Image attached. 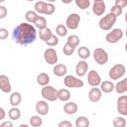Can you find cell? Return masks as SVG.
<instances>
[{
	"mask_svg": "<svg viewBox=\"0 0 127 127\" xmlns=\"http://www.w3.org/2000/svg\"><path fill=\"white\" fill-rule=\"evenodd\" d=\"M13 40L21 45L27 46L36 40V28L28 23H21L13 30Z\"/></svg>",
	"mask_w": 127,
	"mask_h": 127,
	"instance_id": "cell-1",
	"label": "cell"
},
{
	"mask_svg": "<svg viewBox=\"0 0 127 127\" xmlns=\"http://www.w3.org/2000/svg\"><path fill=\"white\" fill-rule=\"evenodd\" d=\"M116 19H117L116 16H114V15L111 14V13H108L107 15L103 16V17L100 19V21H99V28H100L101 30H103V31H108V30H110V29L113 27V25L115 24Z\"/></svg>",
	"mask_w": 127,
	"mask_h": 127,
	"instance_id": "cell-2",
	"label": "cell"
},
{
	"mask_svg": "<svg viewBox=\"0 0 127 127\" xmlns=\"http://www.w3.org/2000/svg\"><path fill=\"white\" fill-rule=\"evenodd\" d=\"M41 94L49 101H55L58 99V90L51 85H45L41 90Z\"/></svg>",
	"mask_w": 127,
	"mask_h": 127,
	"instance_id": "cell-3",
	"label": "cell"
},
{
	"mask_svg": "<svg viewBox=\"0 0 127 127\" xmlns=\"http://www.w3.org/2000/svg\"><path fill=\"white\" fill-rule=\"evenodd\" d=\"M125 65L122 64H114L110 70H109V77L113 80H116V79H119L121 76L124 75L125 73Z\"/></svg>",
	"mask_w": 127,
	"mask_h": 127,
	"instance_id": "cell-4",
	"label": "cell"
},
{
	"mask_svg": "<svg viewBox=\"0 0 127 127\" xmlns=\"http://www.w3.org/2000/svg\"><path fill=\"white\" fill-rule=\"evenodd\" d=\"M93 58L98 64H105L108 62V54L102 48H96L94 50Z\"/></svg>",
	"mask_w": 127,
	"mask_h": 127,
	"instance_id": "cell-5",
	"label": "cell"
},
{
	"mask_svg": "<svg viewBox=\"0 0 127 127\" xmlns=\"http://www.w3.org/2000/svg\"><path fill=\"white\" fill-rule=\"evenodd\" d=\"M64 83L66 87H73V88H78L82 87L84 85L83 81L73 75H65L64 79Z\"/></svg>",
	"mask_w": 127,
	"mask_h": 127,
	"instance_id": "cell-6",
	"label": "cell"
},
{
	"mask_svg": "<svg viewBox=\"0 0 127 127\" xmlns=\"http://www.w3.org/2000/svg\"><path fill=\"white\" fill-rule=\"evenodd\" d=\"M122 37H123L122 30L119 28H116V29H113L110 33H108L105 36V40L110 44H115V43L119 42L122 39Z\"/></svg>",
	"mask_w": 127,
	"mask_h": 127,
	"instance_id": "cell-7",
	"label": "cell"
},
{
	"mask_svg": "<svg viewBox=\"0 0 127 127\" xmlns=\"http://www.w3.org/2000/svg\"><path fill=\"white\" fill-rule=\"evenodd\" d=\"M79 22H80V16L76 13H72L66 18L65 27L67 29H70V30H75L78 28Z\"/></svg>",
	"mask_w": 127,
	"mask_h": 127,
	"instance_id": "cell-8",
	"label": "cell"
},
{
	"mask_svg": "<svg viewBox=\"0 0 127 127\" xmlns=\"http://www.w3.org/2000/svg\"><path fill=\"white\" fill-rule=\"evenodd\" d=\"M44 59H45V61L49 64H56L58 63V60H59L58 54H57L56 50L53 49V48H49V49H47L45 51V53H44Z\"/></svg>",
	"mask_w": 127,
	"mask_h": 127,
	"instance_id": "cell-9",
	"label": "cell"
},
{
	"mask_svg": "<svg viewBox=\"0 0 127 127\" xmlns=\"http://www.w3.org/2000/svg\"><path fill=\"white\" fill-rule=\"evenodd\" d=\"M117 111L122 115H127V96L122 95L117 99Z\"/></svg>",
	"mask_w": 127,
	"mask_h": 127,
	"instance_id": "cell-10",
	"label": "cell"
},
{
	"mask_svg": "<svg viewBox=\"0 0 127 127\" xmlns=\"http://www.w3.org/2000/svg\"><path fill=\"white\" fill-rule=\"evenodd\" d=\"M87 81H88V84H89V85H91V86H97V85L100 84L101 78H100V75L98 74L97 71L91 70V71L88 72Z\"/></svg>",
	"mask_w": 127,
	"mask_h": 127,
	"instance_id": "cell-11",
	"label": "cell"
},
{
	"mask_svg": "<svg viewBox=\"0 0 127 127\" xmlns=\"http://www.w3.org/2000/svg\"><path fill=\"white\" fill-rule=\"evenodd\" d=\"M101 95H102V91L100 90V88H98L96 86H92V88L88 92V99L91 102H94L95 103V102H97V101L100 100Z\"/></svg>",
	"mask_w": 127,
	"mask_h": 127,
	"instance_id": "cell-12",
	"label": "cell"
},
{
	"mask_svg": "<svg viewBox=\"0 0 127 127\" xmlns=\"http://www.w3.org/2000/svg\"><path fill=\"white\" fill-rule=\"evenodd\" d=\"M11 83L7 75L1 74L0 75V90H2L5 93H8L11 91Z\"/></svg>",
	"mask_w": 127,
	"mask_h": 127,
	"instance_id": "cell-13",
	"label": "cell"
},
{
	"mask_svg": "<svg viewBox=\"0 0 127 127\" xmlns=\"http://www.w3.org/2000/svg\"><path fill=\"white\" fill-rule=\"evenodd\" d=\"M92 12L96 16H101L105 12V3L103 0L99 1H94L93 6H92Z\"/></svg>",
	"mask_w": 127,
	"mask_h": 127,
	"instance_id": "cell-14",
	"label": "cell"
},
{
	"mask_svg": "<svg viewBox=\"0 0 127 127\" xmlns=\"http://www.w3.org/2000/svg\"><path fill=\"white\" fill-rule=\"evenodd\" d=\"M87 69H88V64H87V63L84 62V61L78 62L77 64H76V66H75V72H76V74H77L78 76H83V75H85Z\"/></svg>",
	"mask_w": 127,
	"mask_h": 127,
	"instance_id": "cell-15",
	"label": "cell"
},
{
	"mask_svg": "<svg viewBox=\"0 0 127 127\" xmlns=\"http://www.w3.org/2000/svg\"><path fill=\"white\" fill-rule=\"evenodd\" d=\"M36 111L40 114V115H47L49 112V105L46 101L44 100H40L37 102L36 104Z\"/></svg>",
	"mask_w": 127,
	"mask_h": 127,
	"instance_id": "cell-16",
	"label": "cell"
},
{
	"mask_svg": "<svg viewBox=\"0 0 127 127\" xmlns=\"http://www.w3.org/2000/svg\"><path fill=\"white\" fill-rule=\"evenodd\" d=\"M64 111L65 114L72 115L77 112V104L75 102H67L64 106Z\"/></svg>",
	"mask_w": 127,
	"mask_h": 127,
	"instance_id": "cell-17",
	"label": "cell"
},
{
	"mask_svg": "<svg viewBox=\"0 0 127 127\" xmlns=\"http://www.w3.org/2000/svg\"><path fill=\"white\" fill-rule=\"evenodd\" d=\"M53 71H54L55 75H57V76H64L66 73L67 68H66V65H64L63 64H58L54 66Z\"/></svg>",
	"mask_w": 127,
	"mask_h": 127,
	"instance_id": "cell-18",
	"label": "cell"
},
{
	"mask_svg": "<svg viewBox=\"0 0 127 127\" xmlns=\"http://www.w3.org/2000/svg\"><path fill=\"white\" fill-rule=\"evenodd\" d=\"M114 89L116 90L117 93H120V94L126 92L127 91V78H123L116 85H114Z\"/></svg>",
	"mask_w": 127,
	"mask_h": 127,
	"instance_id": "cell-19",
	"label": "cell"
},
{
	"mask_svg": "<svg viewBox=\"0 0 127 127\" xmlns=\"http://www.w3.org/2000/svg\"><path fill=\"white\" fill-rule=\"evenodd\" d=\"M114 89V84L113 82L109 80H104L103 82H100V90L103 91L104 93H109Z\"/></svg>",
	"mask_w": 127,
	"mask_h": 127,
	"instance_id": "cell-20",
	"label": "cell"
},
{
	"mask_svg": "<svg viewBox=\"0 0 127 127\" xmlns=\"http://www.w3.org/2000/svg\"><path fill=\"white\" fill-rule=\"evenodd\" d=\"M37 82L39 85H42V86L48 85V83L50 82V76L46 72H41L37 76Z\"/></svg>",
	"mask_w": 127,
	"mask_h": 127,
	"instance_id": "cell-21",
	"label": "cell"
},
{
	"mask_svg": "<svg viewBox=\"0 0 127 127\" xmlns=\"http://www.w3.org/2000/svg\"><path fill=\"white\" fill-rule=\"evenodd\" d=\"M70 98V92L66 88H62L58 90V99L61 101H67Z\"/></svg>",
	"mask_w": 127,
	"mask_h": 127,
	"instance_id": "cell-22",
	"label": "cell"
},
{
	"mask_svg": "<svg viewBox=\"0 0 127 127\" xmlns=\"http://www.w3.org/2000/svg\"><path fill=\"white\" fill-rule=\"evenodd\" d=\"M21 100H22V97L19 92H13L10 95V104L12 106H18L21 103Z\"/></svg>",
	"mask_w": 127,
	"mask_h": 127,
	"instance_id": "cell-23",
	"label": "cell"
},
{
	"mask_svg": "<svg viewBox=\"0 0 127 127\" xmlns=\"http://www.w3.org/2000/svg\"><path fill=\"white\" fill-rule=\"evenodd\" d=\"M52 35H53V34H52V30H51L50 28H48V27H46V28L43 29V30H40V32H39L40 39H41L42 41H44V42H46L47 40H49Z\"/></svg>",
	"mask_w": 127,
	"mask_h": 127,
	"instance_id": "cell-24",
	"label": "cell"
},
{
	"mask_svg": "<svg viewBox=\"0 0 127 127\" xmlns=\"http://www.w3.org/2000/svg\"><path fill=\"white\" fill-rule=\"evenodd\" d=\"M8 116H9V118H10L11 120H18V119L20 118V116H21V112H20V110L17 108V106H13V107L9 110Z\"/></svg>",
	"mask_w": 127,
	"mask_h": 127,
	"instance_id": "cell-25",
	"label": "cell"
},
{
	"mask_svg": "<svg viewBox=\"0 0 127 127\" xmlns=\"http://www.w3.org/2000/svg\"><path fill=\"white\" fill-rule=\"evenodd\" d=\"M34 24H35L36 28H38L39 30H43V29H45L47 27V20L43 16H38V18L34 22Z\"/></svg>",
	"mask_w": 127,
	"mask_h": 127,
	"instance_id": "cell-26",
	"label": "cell"
},
{
	"mask_svg": "<svg viewBox=\"0 0 127 127\" xmlns=\"http://www.w3.org/2000/svg\"><path fill=\"white\" fill-rule=\"evenodd\" d=\"M75 126L76 127H88L89 120L84 116H79L75 120Z\"/></svg>",
	"mask_w": 127,
	"mask_h": 127,
	"instance_id": "cell-27",
	"label": "cell"
},
{
	"mask_svg": "<svg viewBox=\"0 0 127 127\" xmlns=\"http://www.w3.org/2000/svg\"><path fill=\"white\" fill-rule=\"evenodd\" d=\"M77 54H78V57L81 58L82 60H85V59H88L89 56H90V51L88 48L86 47H80L77 51Z\"/></svg>",
	"mask_w": 127,
	"mask_h": 127,
	"instance_id": "cell-28",
	"label": "cell"
},
{
	"mask_svg": "<svg viewBox=\"0 0 127 127\" xmlns=\"http://www.w3.org/2000/svg\"><path fill=\"white\" fill-rule=\"evenodd\" d=\"M37 18H38V14H37V12H35V11L30 10V11H27L26 14H25V19H26L27 22H29V23H34V22L37 20Z\"/></svg>",
	"mask_w": 127,
	"mask_h": 127,
	"instance_id": "cell-29",
	"label": "cell"
},
{
	"mask_svg": "<svg viewBox=\"0 0 127 127\" xmlns=\"http://www.w3.org/2000/svg\"><path fill=\"white\" fill-rule=\"evenodd\" d=\"M46 4L47 3L44 2V1H38V2H36L35 3V6H34L35 11L37 13H39V14H44L45 8H46Z\"/></svg>",
	"mask_w": 127,
	"mask_h": 127,
	"instance_id": "cell-30",
	"label": "cell"
},
{
	"mask_svg": "<svg viewBox=\"0 0 127 127\" xmlns=\"http://www.w3.org/2000/svg\"><path fill=\"white\" fill-rule=\"evenodd\" d=\"M66 43H67L68 45H70L71 47L76 48V47L78 46V44H79V38H78L76 35H70V36L67 38Z\"/></svg>",
	"mask_w": 127,
	"mask_h": 127,
	"instance_id": "cell-31",
	"label": "cell"
},
{
	"mask_svg": "<svg viewBox=\"0 0 127 127\" xmlns=\"http://www.w3.org/2000/svg\"><path fill=\"white\" fill-rule=\"evenodd\" d=\"M43 123V120L40 116H37V115H34L30 118V125L33 126V127H39L41 126Z\"/></svg>",
	"mask_w": 127,
	"mask_h": 127,
	"instance_id": "cell-32",
	"label": "cell"
},
{
	"mask_svg": "<svg viewBox=\"0 0 127 127\" xmlns=\"http://www.w3.org/2000/svg\"><path fill=\"white\" fill-rule=\"evenodd\" d=\"M56 33L60 37H64L67 34V28L64 25H63V24H60L56 28Z\"/></svg>",
	"mask_w": 127,
	"mask_h": 127,
	"instance_id": "cell-33",
	"label": "cell"
},
{
	"mask_svg": "<svg viewBox=\"0 0 127 127\" xmlns=\"http://www.w3.org/2000/svg\"><path fill=\"white\" fill-rule=\"evenodd\" d=\"M75 4L79 9H87L90 5L89 0H75Z\"/></svg>",
	"mask_w": 127,
	"mask_h": 127,
	"instance_id": "cell-34",
	"label": "cell"
},
{
	"mask_svg": "<svg viewBox=\"0 0 127 127\" xmlns=\"http://www.w3.org/2000/svg\"><path fill=\"white\" fill-rule=\"evenodd\" d=\"M126 125V121L123 117H116L114 120H113V126L114 127H125Z\"/></svg>",
	"mask_w": 127,
	"mask_h": 127,
	"instance_id": "cell-35",
	"label": "cell"
},
{
	"mask_svg": "<svg viewBox=\"0 0 127 127\" xmlns=\"http://www.w3.org/2000/svg\"><path fill=\"white\" fill-rule=\"evenodd\" d=\"M45 43H46L48 46H50V47L57 46V45L59 44V38H58L56 35H52V36L50 37V39H49V40H47Z\"/></svg>",
	"mask_w": 127,
	"mask_h": 127,
	"instance_id": "cell-36",
	"label": "cell"
},
{
	"mask_svg": "<svg viewBox=\"0 0 127 127\" xmlns=\"http://www.w3.org/2000/svg\"><path fill=\"white\" fill-rule=\"evenodd\" d=\"M74 50H75V48H73V47H71L70 45H68L67 43L64 46V48H63V52H64V54L65 55V56H71L73 53H74Z\"/></svg>",
	"mask_w": 127,
	"mask_h": 127,
	"instance_id": "cell-37",
	"label": "cell"
},
{
	"mask_svg": "<svg viewBox=\"0 0 127 127\" xmlns=\"http://www.w3.org/2000/svg\"><path fill=\"white\" fill-rule=\"evenodd\" d=\"M55 10H56V7H55V5L53 3H47L44 14H46V15H52V14H54Z\"/></svg>",
	"mask_w": 127,
	"mask_h": 127,
	"instance_id": "cell-38",
	"label": "cell"
},
{
	"mask_svg": "<svg viewBox=\"0 0 127 127\" xmlns=\"http://www.w3.org/2000/svg\"><path fill=\"white\" fill-rule=\"evenodd\" d=\"M110 13L113 14L114 16L118 17V16H120V15L122 14V8H120V7L114 5V6L111 7V9H110Z\"/></svg>",
	"mask_w": 127,
	"mask_h": 127,
	"instance_id": "cell-39",
	"label": "cell"
},
{
	"mask_svg": "<svg viewBox=\"0 0 127 127\" xmlns=\"http://www.w3.org/2000/svg\"><path fill=\"white\" fill-rule=\"evenodd\" d=\"M9 36L8 30L5 28H0V40H5Z\"/></svg>",
	"mask_w": 127,
	"mask_h": 127,
	"instance_id": "cell-40",
	"label": "cell"
},
{
	"mask_svg": "<svg viewBox=\"0 0 127 127\" xmlns=\"http://www.w3.org/2000/svg\"><path fill=\"white\" fill-rule=\"evenodd\" d=\"M115 6H118L123 9L127 6V0H115Z\"/></svg>",
	"mask_w": 127,
	"mask_h": 127,
	"instance_id": "cell-41",
	"label": "cell"
},
{
	"mask_svg": "<svg viewBox=\"0 0 127 127\" xmlns=\"http://www.w3.org/2000/svg\"><path fill=\"white\" fill-rule=\"evenodd\" d=\"M7 16V9L4 6L0 5V19H3Z\"/></svg>",
	"mask_w": 127,
	"mask_h": 127,
	"instance_id": "cell-42",
	"label": "cell"
},
{
	"mask_svg": "<svg viewBox=\"0 0 127 127\" xmlns=\"http://www.w3.org/2000/svg\"><path fill=\"white\" fill-rule=\"evenodd\" d=\"M59 127H72V124L69 121H62L59 123Z\"/></svg>",
	"mask_w": 127,
	"mask_h": 127,
	"instance_id": "cell-43",
	"label": "cell"
},
{
	"mask_svg": "<svg viewBox=\"0 0 127 127\" xmlns=\"http://www.w3.org/2000/svg\"><path fill=\"white\" fill-rule=\"evenodd\" d=\"M0 126H1V127H12V126H13V123H12L11 121H5V122H3Z\"/></svg>",
	"mask_w": 127,
	"mask_h": 127,
	"instance_id": "cell-44",
	"label": "cell"
},
{
	"mask_svg": "<svg viewBox=\"0 0 127 127\" xmlns=\"http://www.w3.org/2000/svg\"><path fill=\"white\" fill-rule=\"evenodd\" d=\"M5 116H6V113H5L4 109L2 107H0V120H3L5 118Z\"/></svg>",
	"mask_w": 127,
	"mask_h": 127,
	"instance_id": "cell-45",
	"label": "cell"
},
{
	"mask_svg": "<svg viewBox=\"0 0 127 127\" xmlns=\"http://www.w3.org/2000/svg\"><path fill=\"white\" fill-rule=\"evenodd\" d=\"M71 1L72 0H62V2L64 4H69V3H71Z\"/></svg>",
	"mask_w": 127,
	"mask_h": 127,
	"instance_id": "cell-46",
	"label": "cell"
},
{
	"mask_svg": "<svg viewBox=\"0 0 127 127\" xmlns=\"http://www.w3.org/2000/svg\"><path fill=\"white\" fill-rule=\"evenodd\" d=\"M27 126H28V125H26V124H24V125H23V124L20 125V127H27Z\"/></svg>",
	"mask_w": 127,
	"mask_h": 127,
	"instance_id": "cell-47",
	"label": "cell"
},
{
	"mask_svg": "<svg viewBox=\"0 0 127 127\" xmlns=\"http://www.w3.org/2000/svg\"><path fill=\"white\" fill-rule=\"evenodd\" d=\"M47 1H49V2H51V3H52V2H55L56 0H47Z\"/></svg>",
	"mask_w": 127,
	"mask_h": 127,
	"instance_id": "cell-48",
	"label": "cell"
},
{
	"mask_svg": "<svg viewBox=\"0 0 127 127\" xmlns=\"http://www.w3.org/2000/svg\"><path fill=\"white\" fill-rule=\"evenodd\" d=\"M5 0H0V3H2V2H4Z\"/></svg>",
	"mask_w": 127,
	"mask_h": 127,
	"instance_id": "cell-49",
	"label": "cell"
},
{
	"mask_svg": "<svg viewBox=\"0 0 127 127\" xmlns=\"http://www.w3.org/2000/svg\"><path fill=\"white\" fill-rule=\"evenodd\" d=\"M27 1H35V0H27Z\"/></svg>",
	"mask_w": 127,
	"mask_h": 127,
	"instance_id": "cell-50",
	"label": "cell"
},
{
	"mask_svg": "<svg viewBox=\"0 0 127 127\" xmlns=\"http://www.w3.org/2000/svg\"><path fill=\"white\" fill-rule=\"evenodd\" d=\"M94 1H99V0H94Z\"/></svg>",
	"mask_w": 127,
	"mask_h": 127,
	"instance_id": "cell-51",
	"label": "cell"
}]
</instances>
